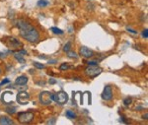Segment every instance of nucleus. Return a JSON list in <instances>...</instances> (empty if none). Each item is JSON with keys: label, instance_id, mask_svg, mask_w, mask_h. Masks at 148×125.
<instances>
[{"label": "nucleus", "instance_id": "nucleus-5", "mask_svg": "<svg viewBox=\"0 0 148 125\" xmlns=\"http://www.w3.org/2000/svg\"><path fill=\"white\" fill-rule=\"evenodd\" d=\"M18 120L20 123H23V124H26V123H30L32 120L34 119V113L33 112H20L18 113Z\"/></svg>", "mask_w": 148, "mask_h": 125}, {"label": "nucleus", "instance_id": "nucleus-10", "mask_svg": "<svg viewBox=\"0 0 148 125\" xmlns=\"http://www.w3.org/2000/svg\"><path fill=\"white\" fill-rule=\"evenodd\" d=\"M26 54H27L26 50H20L18 52L14 53V57L16 60H18V62H20V63H25L26 60L24 58V55H26Z\"/></svg>", "mask_w": 148, "mask_h": 125}, {"label": "nucleus", "instance_id": "nucleus-21", "mask_svg": "<svg viewBox=\"0 0 148 125\" xmlns=\"http://www.w3.org/2000/svg\"><path fill=\"white\" fill-rule=\"evenodd\" d=\"M67 69H69L68 63H62V64L59 66V70H61V71H64V70H67Z\"/></svg>", "mask_w": 148, "mask_h": 125}, {"label": "nucleus", "instance_id": "nucleus-1", "mask_svg": "<svg viewBox=\"0 0 148 125\" xmlns=\"http://www.w3.org/2000/svg\"><path fill=\"white\" fill-rule=\"evenodd\" d=\"M20 35L24 39L30 41V43H37L40 39V34L38 30H36L34 27L26 31H20Z\"/></svg>", "mask_w": 148, "mask_h": 125}, {"label": "nucleus", "instance_id": "nucleus-11", "mask_svg": "<svg viewBox=\"0 0 148 125\" xmlns=\"http://www.w3.org/2000/svg\"><path fill=\"white\" fill-rule=\"evenodd\" d=\"M28 81L29 80L26 76H19V77H17V79L15 81V84L18 86H24L28 83Z\"/></svg>", "mask_w": 148, "mask_h": 125}, {"label": "nucleus", "instance_id": "nucleus-9", "mask_svg": "<svg viewBox=\"0 0 148 125\" xmlns=\"http://www.w3.org/2000/svg\"><path fill=\"white\" fill-rule=\"evenodd\" d=\"M79 51H80V54H81L82 56H84L85 58H91V57L94 56V51H93L92 49L86 47V46L80 47V50H79Z\"/></svg>", "mask_w": 148, "mask_h": 125}, {"label": "nucleus", "instance_id": "nucleus-17", "mask_svg": "<svg viewBox=\"0 0 148 125\" xmlns=\"http://www.w3.org/2000/svg\"><path fill=\"white\" fill-rule=\"evenodd\" d=\"M69 50H71V43L70 41L64 44V46H63V51H64V52H68Z\"/></svg>", "mask_w": 148, "mask_h": 125}, {"label": "nucleus", "instance_id": "nucleus-27", "mask_svg": "<svg viewBox=\"0 0 148 125\" xmlns=\"http://www.w3.org/2000/svg\"><path fill=\"white\" fill-rule=\"evenodd\" d=\"M50 119H51V120H48V121L47 122V124H54V123H55V118H54H54H50Z\"/></svg>", "mask_w": 148, "mask_h": 125}, {"label": "nucleus", "instance_id": "nucleus-19", "mask_svg": "<svg viewBox=\"0 0 148 125\" xmlns=\"http://www.w3.org/2000/svg\"><path fill=\"white\" fill-rule=\"evenodd\" d=\"M33 64H34V66H35L36 68H38V69H44V68H45V65H44V64L39 63V62H36V61L33 62Z\"/></svg>", "mask_w": 148, "mask_h": 125}, {"label": "nucleus", "instance_id": "nucleus-23", "mask_svg": "<svg viewBox=\"0 0 148 125\" xmlns=\"http://www.w3.org/2000/svg\"><path fill=\"white\" fill-rule=\"evenodd\" d=\"M148 30L147 29H145V30H143V32H142V37L144 38H148Z\"/></svg>", "mask_w": 148, "mask_h": 125}, {"label": "nucleus", "instance_id": "nucleus-2", "mask_svg": "<svg viewBox=\"0 0 148 125\" xmlns=\"http://www.w3.org/2000/svg\"><path fill=\"white\" fill-rule=\"evenodd\" d=\"M52 100H54L56 103L62 106L65 105L68 101V95L64 91H59L56 94H52Z\"/></svg>", "mask_w": 148, "mask_h": 125}, {"label": "nucleus", "instance_id": "nucleus-26", "mask_svg": "<svg viewBox=\"0 0 148 125\" xmlns=\"http://www.w3.org/2000/svg\"><path fill=\"white\" fill-rule=\"evenodd\" d=\"M7 83H10V80H9L8 78L4 79V80H3V81H2L1 83H0V85H1V86H2V85H5V84H7Z\"/></svg>", "mask_w": 148, "mask_h": 125}, {"label": "nucleus", "instance_id": "nucleus-12", "mask_svg": "<svg viewBox=\"0 0 148 125\" xmlns=\"http://www.w3.org/2000/svg\"><path fill=\"white\" fill-rule=\"evenodd\" d=\"M10 124H14L13 120L5 115L0 116V125H10Z\"/></svg>", "mask_w": 148, "mask_h": 125}, {"label": "nucleus", "instance_id": "nucleus-29", "mask_svg": "<svg viewBox=\"0 0 148 125\" xmlns=\"http://www.w3.org/2000/svg\"><path fill=\"white\" fill-rule=\"evenodd\" d=\"M142 118H143V119H145V120H147V119H148V113H145L144 115L142 116Z\"/></svg>", "mask_w": 148, "mask_h": 125}, {"label": "nucleus", "instance_id": "nucleus-18", "mask_svg": "<svg viewBox=\"0 0 148 125\" xmlns=\"http://www.w3.org/2000/svg\"><path fill=\"white\" fill-rule=\"evenodd\" d=\"M67 56L68 57H70V58H78V55H77V53L76 52H74V51H71V50H69L68 52H67Z\"/></svg>", "mask_w": 148, "mask_h": 125}, {"label": "nucleus", "instance_id": "nucleus-6", "mask_svg": "<svg viewBox=\"0 0 148 125\" xmlns=\"http://www.w3.org/2000/svg\"><path fill=\"white\" fill-rule=\"evenodd\" d=\"M5 44L6 45L9 47V48H17V47H20L22 46V43H20V41L18 39H16L15 38H5Z\"/></svg>", "mask_w": 148, "mask_h": 125}, {"label": "nucleus", "instance_id": "nucleus-20", "mask_svg": "<svg viewBox=\"0 0 148 125\" xmlns=\"http://www.w3.org/2000/svg\"><path fill=\"white\" fill-rule=\"evenodd\" d=\"M131 102H132V99L131 98H126V99L123 100V103H124V106H126L131 105Z\"/></svg>", "mask_w": 148, "mask_h": 125}, {"label": "nucleus", "instance_id": "nucleus-24", "mask_svg": "<svg viewBox=\"0 0 148 125\" xmlns=\"http://www.w3.org/2000/svg\"><path fill=\"white\" fill-rule=\"evenodd\" d=\"M126 31H128V32H129V33H131V34H133V35H136L137 34V32H136L135 30H132V29H130L128 27H126Z\"/></svg>", "mask_w": 148, "mask_h": 125}, {"label": "nucleus", "instance_id": "nucleus-3", "mask_svg": "<svg viewBox=\"0 0 148 125\" xmlns=\"http://www.w3.org/2000/svg\"><path fill=\"white\" fill-rule=\"evenodd\" d=\"M84 72H85V75L89 76L90 78H95L101 74L103 69L101 67H98V65H88Z\"/></svg>", "mask_w": 148, "mask_h": 125}, {"label": "nucleus", "instance_id": "nucleus-4", "mask_svg": "<svg viewBox=\"0 0 148 125\" xmlns=\"http://www.w3.org/2000/svg\"><path fill=\"white\" fill-rule=\"evenodd\" d=\"M39 100H40V102L41 103V105L48 106L52 101V94L47 92V91L41 92L39 96Z\"/></svg>", "mask_w": 148, "mask_h": 125}, {"label": "nucleus", "instance_id": "nucleus-25", "mask_svg": "<svg viewBox=\"0 0 148 125\" xmlns=\"http://www.w3.org/2000/svg\"><path fill=\"white\" fill-rule=\"evenodd\" d=\"M48 82H49V84H51V85H54V84H56V80L55 79H54V78H50L49 80H48Z\"/></svg>", "mask_w": 148, "mask_h": 125}, {"label": "nucleus", "instance_id": "nucleus-8", "mask_svg": "<svg viewBox=\"0 0 148 125\" xmlns=\"http://www.w3.org/2000/svg\"><path fill=\"white\" fill-rule=\"evenodd\" d=\"M102 99L105 100H111L113 99V91H112V87L111 85H107L105 86L103 94H102Z\"/></svg>", "mask_w": 148, "mask_h": 125}, {"label": "nucleus", "instance_id": "nucleus-15", "mask_svg": "<svg viewBox=\"0 0 148 125\" xmlns=\"http://www.w3.org/2000/svg\"><path fill=\"white\" fill-rule=\"evenodd\" d=\"M16 110H17V108H16L15 106H8V107H6V109H5V111H6L7 113H9V114H14V113L16 112Z\"/></svg>", "mask_w": 148, "mask_h": 125}, {"label": "nucleus", "instance_id": "nucleus-22", "mask_svg": "<svg viewBox=\"0 0 148 125\" xmlns=\"http://www.w3.org/2000/svg\"><path fill=\"white\" fill-rule=\"evenodd\" d=\"M98 63H99L98 60H92V61H88L87 62L88 65H98Z\"/></svg>", "mask_w": 148, "mask_h": 125}, {"label": "nucleus", "instance_id": "nucleus-30", "mask_svg": "<svg viewBox=\"0 0 148 125\" xmlns=\"http://www.w3.org/2000/svg\"><path fill=\"white\" fill-rule=\"evenodd\" d=\"M5 57H6L5 53H0V58H5Z\"/></svg>", "mask_w": 148, "mask_h": 125}, {"label": "nucleus", "instance_id": "nucleus-14", "mask_svg": "<svg viewBox=\"0 0 148 125\" xmlns=\"http://www.w3.org/2000/svg\"><path fill=\"white\" fill-rule=\"evenodd\" d=\"M49 4V1L47 0H39L38 1V6L39 7H46Z\"/></svg>", "mask_w": 148, "mask_h": 125}, {"label": "nucleus", "instance_id": "nucleus-16", "mask_svg": "<svg viewBox=\"0 0 148 125\" xmlns=\"http://www.w3.org/2000/svg\"><path fill=\"white\" fill-rule=\"evenodd\" d=\"M51 32L54 34H55V35H62L63 34V31L58 29V28H56V27H52L51 28Z\"/></svg>", "mask_w": 148, "mask_h": 125}, {"label": "nucleus", "instance_id": "nucleus-13", "mask_svg": "<svg viewBox=\"0 0 148 125\" xmlns=\"http://www.w3.org/2000/svg\"><path fill=\"white\" fill-rule=\"evenodd\" d=\"M65 115H66L68 118H70V119H74V118L77 117L76 113L74 112V111H72V110H67L66 113H65Z\"/></svg>", "mask_w": 148, "mask_h": 125}, {"label": "nucleus", "instance_id": "nucleus-7", "mask_svg": "<svg viewBox=\"0 0 148 125\" xmlns=\"http://www.w3.org/2000/svg\"><path fill=\"white\" fill-rule=\"evenodd\" d=\"M30 100V95L27 92H20L17 95V101L22 106H25Z\"/></svg>", "mask_w": 148, "mask_h": 125}, {"label": "nucleus", "instance_id": "nucleus-31", "mask_svg": "<svg viewBox=\"0 0 148 125\" xmlns=\"http://www.w3.org/2000/svg\"><path fill=\"white\" fill-rule=\"evenodd\" d=\"M1 72H2V71H1V68H0V74H1Z\"/></svg>", "mask_w": 148, "mask_h": 125}, {"label": "nucleus", "instance_id": "nucleus-28", "mask_svg": "<svg viewBox=\"0 0 148 125\" xmlns=\"http://www.w3.org/2000/svg\"><path fill=\"white\" fill-rule=\"evenodd\" d=\"M47 62H48V64H54V63H56V62H57V60H55V59H54V60H48Z\"/></svg>", "mask_w": 148, "mask_h": 125}]
</instances>
